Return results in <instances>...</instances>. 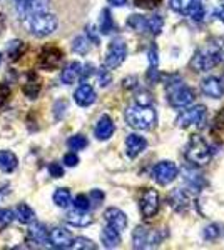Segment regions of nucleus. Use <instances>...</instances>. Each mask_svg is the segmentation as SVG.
Returning <instances> with one entry per match:
<instances>
[{
  "mask_svg": "<svg viewBox=\"0 0 224 250\" xmlns=\"http://www.w3.org/2000/svg\"><path fill=\"white\" fill-rule=\"evenodd\" d=\"M166 88H168V100L174 108H184L193 104L194 90L186 87L179 77H169Z\"/></svg>",
  "mask_w": 224,
  "mask_h": 250,
  "instance_id": "f03ea898",
  "label": "nucleus"
},
{
  "mask_svg": "<svg viewBox=\"0 0 224 250\" xmlns=\"http://www.w3.org/2000/svg\"><path fill=\"white\" fill-rule=\"evenodd\" d=\"M54 204L60 208H66L71 204V192H69V188H57L54 192Z\"/></svg>",
  "mask_w": 224,
  "mask_h": 250,
  "instance_id": "bb28decb",
  "label": "nucleus"
},
{
  "mask_svg": "<svg viewBox=\"0 0 224 250\" xmlns=\"http://www.w3.org/2000/svg\"><path fill=\"white\" fill-rule=\"evenodd\" d=\"M97 245L94 244L92 240L89 239H84V237H79V239H74V242H72V247L71 249H82V250H94Z\"/></svg>",
  "mask_w": 224,
  "mask_h": 250,
  "instance_id": "f704fd0d",
  "label": "nucleus"
},
{
  "mask_svg": "<svg viewBox=\"0 0 224 250\" xmlns=\"http://www.w3.org/2000/svg\"><path fill=\"white\" fill-rule=\"evenodd\" d=\"M159 210V193L154 188H149L142 193L141 199V212L144 219H152Z\"/></svg>",
  "mask_w": 224,
  "mask_h": 250,
  "instance_id": "9b49d317",
  "label": "nucleus"
},
{
  "mask_svg": "<svg viewBox=\"0 0 224 250\" xmlns=\"http://www.w3.org/2000/svg\"><path fill=\"white\" fill-rule=\"evenodd\" d=\"M179 127H189V125H196V127H202L206 122V107L196 105L193 108H187L177 117Z\"/></svg>",
  "mask_w": 224,
  "mask_h": 250,
  "instance_id": "6e6552de",
  "label": "nucleus"
},
{
  "mask_svg": "<svg viewBox=\"0 0 224 250\" xmlns=\"http://www.w3.org/2000/svg\"><path fill=\"white\" fill-rule=\"evenodd\" d=\"M184 175H186V180H187V184L191 185L193 188H201L202 185H204V180L201 179V175L196 172H191V170H184Z\"/></svg>",
  "mask_w": 224,
  "mask_h": 250,
  "instance_id": "473e14b6",
  "label": "nucleus"
},
{
  "mask_svg": "<svg viewBox=\"0 0 224 250\" xmlns=\"http://www.w3.org/2000/svg\"><path fill=\"white\" fill-rule=\"evenodd\" d=\"M213 132H214V134H218V137H219V135L224 137V108H223L221 112H219L218 115H216Z\"/></svg>",
  "mask_w": 224,
  "mask_h": 250,
  "instance_id": "e433bc0d",
  "label": "nucleus"
},
{
  "mask_svg": "<svg viewBox=\"0 0 224 250\" xmlns=\"http://www.w3.org/2000/svg\"><path fill=\"white\" fill-rule=\"evenodd\" d=\"M74 208L79 212H87L91 208V200L85 195H77L74 199Z\"/></svg>",
  "mask_w": 224,
  "mask_h": 250,
  "instance_id": "c9c22d12",
  "label": "nucleus"
},
{
  "mask_svg": "<svg viewBox=\"0 0 224 250\" xmlns=\"http://www.w3.org/2000/svg\"><path fill=\"white\" fill-rule=\"evenodd\" d=\"M49 172H50V175L54 177V179H59V177L64 175V168L60 167L59 164H55V162L49 165Z\"/></svg>",
  "mask_w": 224,
  "mask_h": 250,
  "instance_id": "c03bdc74",
  "label": "nucleus"
},
{
  "mask_svg": "<svg viewBox=\"0 0 224 250\" xmlns=\"http://www.w3.org/2000/svg\"><path fill=\"white\" fill-rule=\"evenodd\" d=\"M15 219H19V222H22V224H32L35 219V213L27 204H20L15 208Z\"/></svg>",
  "mask_w": 224,
  "mask_h": 250,
  "instance_id": "a878e982",
  "label": "nucleus"
},
{
  "mask_svg": "<svg viewBox=\"0 0 224 250\" xmlns=\"http://www.w3.org/2000/svg\"><path fill=\"white\" fill-rule=\"evenodd\" d=\"M104 217H105V222H107L109 227L116 229L117 232L125 230V227H127V217H125V213L119 210V208H116V207L107 208L104 213Z\"/></svg>",
  "mask_w": 224,
  "mask_h": 250,
  "instance_id": "ddd939ff",
  "label": "nucleus"
},
{
  "mask_svg": "<svg viewBox=\"0 0 224 250\" xmlns=\"http://www.w3.org/2000/svg\"><path fill=\"white\" fill-rule=\"evenodd\" d=\"M0 65H2V54H0Z\"/></svg>",
  "mask_w": 224,
  "mask_h": 250,
  "instance_id": "603ef678",
  "label": "nucleus"
},
{
  "mask_svg": "<svg viewBox=\"0 0 224 250\" xmlns=\"http://www.w3.org/2000/svg\"><path fill=\"white\" fill-rule=\"evenodd\" d=\"M9 99H10V87H9V83H2V85H0V108H3V107L7 105Z\"/></svg>",
  "mask_w": 224,
  "mask_h": 250,
  "instance_id": "58836bf2",
  "label": "nucleus"
},
{
  "mask_svg": "<svg viewBox=\"0 0 224 250\" xmlns=\"http://www.w3.org/2000/svg\"><path fill=\"white\" fill-rule=\"evenodd\" d=\"M127 57V45H125L124 40L117 39L111 43L105 55V67L107 68H117L122 65V62Z\"/></svg>",
  "mask_w": 224,
  "mask_h": 250,
  "instance_id": "0eeeda50",
  "label": "nucleus"
},
{
  "mask_svg": "<svg viewBox=\"0 0 224 250\" xmlns=\"http://www.w3.org/2000/svg\"><path fill=\"white\" fill-rule=\"evenodd\" d=\"M100 32L102 34H111L114 30V22H112V17H111V12L109 10H104L102 12V17H100Z\"/></svg>",
  "mask_w": 224,
  "mask_h": 250,
  "instance_id": "2f4dec72",
  "label": "nucleus"
},
{
  "mask_svg": "<svg viewBox=\"0 0 224 250\" xmlns=\"http://www.w3.org/2000/svg\"><path fill=\"white\" fill-rule=\"evenodd\" d=\"M109 3H111L112 7H124L125 3H127V0H109Z\"/></svg>",
  "mask_w": 224,
  "mask_h": 250,
  "instance_id": "3c124183",
  "label": "nucleus"
},
{
  "mask_svg": "<svg viewBox=\"0 0 224 250\" xmlns=\"http://www.w3.org/2000/svg\"><path fill=\"white\" fill-rule=\"evenodd\" d=\"M186 159L191 164L204 165L211 159V147L201 135H193L186 147Z\"/></svg>",
  "mask_w": 224,
  "mask_h": 250,
  "instance_id": "20e7f679",
  "label": "nucleus"
},
{
  "mask_svg": "<svg viewBox=\"0 0 224 250\" xmlns=\"http://www.w3.org/2000/svg\"><path fill=\"white\" fill-rule=\"evenodd\" d=\"M87 139H85L84 135H74V137H71V139L67 140V145H69V148L71 150H84L85 147H87Z\"/></svg>",
  "mask_w": 224,
  "mask_h": 250,
  "instance_id": "c756f323",
  "label": "nucleus"
},
{
  "mask_svg": "<svg viewBox=\"0 0 224 250\" xmlns=\"http://www.w3.org/2000/svg\"><path fill=\"white\" fill-rule=\"evenodd\" d=\"M177 165L169 162V160H164V162H159L156 167H154V179L157 180L161 185H168L173 182L177 177Z\"/></svg>",
  "mask_w": 224,
  "mask_h": 250,
  "instance_id": "9d476101",
  "label": "nucleus"
},
{
  "mask_svg": "<svg viewBox=\"0 0 224 250\" xmlns=\"http://www.w3.org/2000/svg\"><path fill=\"white\" fill-rule=\"evenodd\" d=\"M100 240H102L105 249H116L121 244V232H117L112 227H105L102 233H100Z\"/></svg>",
  "mask_w": 224,
  "mask_h": 250,
  "instance_id": "412c9836",
  "label": "nucleus"
},
{
  "mask_svg": "<svg viewBox=\"0 0 224 250\" xmlns=\"http://www.w3.org/2000/svg\"><path fill=\"white\" fill-rule=\"evenodd\" d=\"M28 237L39 245L49 244V230L46 229V225L39 224V222L30 225V229H28Z\"/></svg>",
  "mask_w": 224,
  "mask_h": 250,
  "instance_id": "6ab92c4d",
  "label": "nucleus"
},
{
  "mask_svg": "<svg viewBox=\"0 0 224 250\" xmlns=\"http://www.w3.org/2000/svg\"><path fill=\"white\" fill-rule=\"evenodd\" d=\"M127 25L136 32H146L148 30V19L142 15H131L127 20Z\"/></svg>",
  "mask_w": 224,
  "mask_h": 250,
  "instance_id": "c85d7f7f",
  "label": "nucleus"
},
{
  "mask_svg": "<svg viewBox=\"0 0 224 250\" xmlns=\"http://www.w3.org/2000/svg\"><path fill=\"white\" fill-rule=\"evenodd\" d=\"M162 25H164V20L161 15H154V17L148 19V30L150 34H159L162 30Z\"/></svg>",
  "mask_w": 224,
  "mask_h": 250,
  "instance_id": "72a5a7b5",
  "label": "nucleus"
},
{
  "mask_svg": "<svg viewBox=\"0 0 224 250\" xmlns=\"http://www.w3.org/2000/svg\"><path fill=\"white\" fill-rule=\"evenodd\" d=\"M91 197L94 200H97V202H100V200L104 199V193L100 192V190H92V193H91Z\"/></svg>",
  "mask_w": 224,
  "mask_h": 250,
  "instance_id": "8fccbe9b",
  "label": "nucleus"
},
{
  "mask_svg": "<svg viewBox=\"0 0 224 250\" xmlns=\"http://www.w3.org/2000/svg\"><path fill=\"white\" fill-rule=\"evenodd\" d=\"M187 14H189V17L193 20L199 22V20H202V17H204V7H202L201 2H193L189 9H187Z\"/></svg>",
  "mask_w": 224,
  "mask_h": 250,
  "instance_id": "7c9ffc66",
  "label": "nucleus"
},
{
  "mask_svg": "<svg viewBox=\"0 0 224 250\" xmlns=\"http://www.w3.org/2000/svg\"><path fill=\"white\" fill-rule=\"evenodd\" d=\"M219 235H221V230H219L218 225L211 224V225H207V227L204 229V237L207 240H214V239H218Z\"/></svg>",
  "mask_w": 224,
  "mask_h": 250,
  "instance_id": "a19ab883",
  "label": "nucleus"
},
{
  "mask_svg": "<svg viewBox=\"0 0 224 250\" xmlns=\"http://www.w3.org/2000/svg\"><path fill=\"white\" fill-rule=\"evenodd\" d=\"M201 88L207 97H211V99H219V97L224 94L223 82L216 77H207V79L202 80Z\"/></svg>",
  "mask_w": 224,
  "mask_h": 250,
  "instance_id": "dca6fc26",
  "label": "nucleus"
},
{
  "mask_svg": "<svg viewBox=\"0 0 224 250\" xmlns=\"http://www.w3.org/2000/svg\"><path fill=\"white\" fill-rule=\"evenodd\" d=\"M148 80H149V82H152V83H156L157 80H159V72H157V67H152V65H150L149 72H148Z\"/></svg>",
  "mask_w": 224,
  "mask_h": 250,
  "instance_id": "de8ad7c7",
  "label": "nucleus"
},
{
  "mask_svg": "<svg viewBox=\"0 0 224 250\" xmlns=\"http://www.w3.org/2000/svg\"><path fill=\"white\" fill-rule=\"evenodd\" d=\"M114 122H112V119L109 115H102L99 119V122H97L96 125V137L99 140H107V139H111L112 134H114Z\"/></svg>",
  "mask_w": 224,
  "mask_h": 250,
  "instance_id": "f3484780",
  "label": "nucleus"
},
{
  "mask_svg": "<svg viewBox=\"0 0 224 250\" xmlns=\"http://www.w3.org/2000/svg\"><path fill=\"white\" fill-rule=\"evenodd\" d=\"M162 235L157 230L148 227H137L132 233V242H134V249H150L156 247L161 242Z\"/></svg>",
  "mask_w": 224,
  "mask_h": 250,
  "instance_id": "423d86ee",
  "label": "nucleus"
},
{
  "mask_svg": "<svg viewBox=\"0 0 224 250\" xmlns=\"http://www.w3.org/2000/svg\"><path fill=\"white\" fill-rule=\"evenodd\" d=\"M72 242H74V237L66 229L57 227L49 232V245L54 249H71Z\"/></svg>",
  "mask_w": 224,
  "mask_h": 250,
  "instance_id": "f8f14e48",
  "label": "nucleus"
},
{
  "mask_svg": "<svg viewBox=\"0 0 224 250\" xmlns=\"http://www.w3.org/2000/svg\"><path fill=\"white\" fill-rule=\"evenodd\" d=\"M221 82H223V87H224V77H223V80H221Z\"/></svg>",
  "mask_w": 224,
  "mask_h": 250,
  "instance_id": "864d4df0",
  "label": "nucleus"
},
{
  "mask_svg": "<svg viewBox=\"0 0 224 250\" xmlns=\"http://www.w3.org/2000/svg\"><path fill=\"white\" fill-rule=\"evenodd\" d=\"M25 50H27V45L22 40H10V42L7 43V55H9L12 60L20 59Z\"/></svg>",
  "mask_w": 224,
  "mask_h": 250,
  "instance_id": "393cba45",
  "label": "nucleus"
},
{
  "mask_svg": "<svg viewBox=\"0 0 224 250\" xmlns=\"http://www.w3.org/2000/svg\"><path fill=\"white\" fill-rule=\"evenodd\" d=\"M62 50L57 47H44L42 52H40L39 55V65L40 68H44V70H54L60 65V62H62Z\"/></svg>",
  "mask_w": 224,
  "mask_h": 250,
  "instance_id": "1a4fd4ad",
  "label": "nucleus"
},
{
  "mask_svg": "<svg viewBox=\"0 0 224 250\" xmlns=\"http://www.w3.org/2000/svg\"><path fill=\"white\" fill-rule=\"evenodd\" d=\"M40 80L37 79V75H35V72H30L28 74V80L25 82V85H24V94H25L28 99H37L39 92H40Z\"/></svg>",
  "mask_w": 224,
  "mask_h": 250,
  "instance_id": "5701e85b",
  "label": "nucleus"
},
{
  "mask_svg": "<svg viewBox=\"0 0 224 250\" xmlns=\"http://www.w3.org/2000/svg\"><path fill=\"white\" fill-rule=\"evenodd\" d=\"M79 164V157L75 154H66L64 155V165H67V167H75V165Z\"/></svg>",
  "mask_w": 224,
  "mask_h": 250,
  "instance_id": "a18cd8bd",
  "label": "nucleus"
},
{
  "mask_svg": "<svg viewBox=\"0 0 224 250\" xmlns=\"http://www.w3.org/2000/svg\"><path fill=\"white\" fill-rule=\"evenodd\" d=\"M17 164H19V159L15 154H12L9 150H2L0 152V170L5 172V173H10L17 168Z\"/></svg>",
  "mask_w": 224,
  "mask_h": 250,
  "instance_id": "4be33fe9",
  "label": "nucleus"
},
{
  "mask_svg": "<svg viewBox=\"0 0 224 250\" xmlns=\"http://www.w3.org/2000/svg\"><path fill=\"white\" fill-rule=\"evenodd\" d=\"M125 122L131 125L132 128L137 130H150L156 127L157 115L152 105H146V104H134L125 110Z\"/></svg>",
  "mask_w": 224,
  "mask_h": 250,
  "instance_id": "f257e3e1",
  "label": "nucleus"
},
{
  "mask_svg": "<svg viewBox=\"0 0 224 250\" xmlns=\"http://www.w3.org/2000/svg\"><path fill=\"white\" fill-rule=\"evenodd\" d=\"M89 48H91V40H89V37H85V35H79L72 42V50L77 52V54H82V55L87 54Z\"/></svg>",
  "mask_w": 224,
  "mask_h": 250,
  "instance_id": "cd10ccee",
  "label": "nucleus"
},
{
  "mask_svg": "<svg viewBox=\"0 0 224 250\" xmlns=\"http://www.w3.org/2000/svg\"><path fill=\"white\" fill-rule=\"evenodd\" d=\"M146 147H148L146 139L137 134H131V135H127V139H125V152H127V155L131 157V159L139 157L142 152L146 150Z\"/></svg>",
  "mask_w": 224,
  "mask_h": 250,
  "instance_id": "4468645a",
  "label": "nucleus"
},
{
  "mask_svg": "<svg viewBox=\"0 0 224 250\" xmlns=\"http://www.w3.org/2000/svg\"><path fill=\"white\" fill-rule=\"evenodd\" d=\"M66 222L71 225H74V227H87V225L92 224V217L89 215L87 212L72 210V212H67Z\"/></svg>",
  "mask_w": 224,
  "mask_h": 250,
  "instance_id": "aec40b11",
  "label": "nucleus"
},
{
  "mask_svg": "<svg viewBox=\"0 0 224 250\" xmlns=\"http://www.w3.org/2000/svg\"><path fill=\"white\" fill-rule=\"evenodd\" d=\"M97 77H99V83L102 87L109 85V82H111V75H109V72L105 70V68H99V72H97Z\"/></svg>",
  "mask_w": 224,
  "mask_h": 250,
  "instance_id": "79ce46f5",
  "label": "nucleus"
},
{
  "mask_svg": "<svg viewBox=\"0 0 224 250\" xmlns=\"http://www.w3.org/2000/svg\"><path fill=\"white\" fill-rule=\"evenodd\" d=\"M169 202L174 208H176V210H184L187 205H189V195H187L184 190H179V188H176V190L171 193Z\"/></svg>",
  "mask_w": 224,
  "mask_h": 250,
  "instance_id": "b1692460",
  "label": "nucleus"
},
{
  "mask_svg": "<svg viewBox=\"0 0 224 250\" xmlns=\"http://www.w3.org/2000/svg\"><path fill=\"white\" fill-rule=\"evenodd\" d=\"M15 219V212L10 208H0V225H7Z\"/></svg>",
  "mask_w": 224,
  "mask_h": 250,
  "instance_id": "ea45409f",
  "label": "nucleus"
},
{
  "mask_svg": "<svg viewBox=\"0 0 224 250\" xmlns=\"http://www.w3.org/2000/svg\"><path fill=\"white\" fill-rule=\"evenodd\" d=\"M221 62H223L221 50H218V48H202V50H198L196 55L191 60V67L196 72H204L216 67Z\"/></svg>",
  "mask_w": 224,
  "mask_h": 250,
  "instance_id": "39448f33",
  "label": "nucleus"
},
{
  "mask_svg": "<svg viewBox=\"0 0 224 250\" xmlns=\"http://www.w3.org/2000/svg\"><path fill=\"white\" fill-rule=\"evenodd\" d=\"M28 25H30V30L35 37H47L57 30L59 20L54 14H49L46 10H37L28 20Z\"/></svg>",
  "mask_w": 224,
  "mask_h": 250,
  "instance_id": "7ed1b4c3",
  "label": "nucleus"
},
{
  "mask_svg": "<svg viewBox=\"0 0 224 250\" xmlns=\"http://www.w3.org/2000/svg\"><path fill=\"white\" fill-rule=\"evenodd\" d=\"M191 3H193V0H171V9L184 14L191 7Z\"/></svg>",
  "mask_w": 224,
  "mask_h": 250,
  "instance_id": "4c0bfd02",
  "label": "nucleus"
},
{
  "mask_svg": "<svg viewBox=\"0 0 224 250\" xmlns=\"http://www.w3.org/2000/svg\"><path fill=\"white\" fill-rule=\"evenodd\" d=\"M74 100H75L77 105H80V107H89V105H92V104L96 102V92H94V88H92L91 85L84 83V85H80V87L75 90Z\"/></svg>",
  "mask_w": 224,
  "mask_h": 250,
  "instance_id": "2eb2a0df",
  "label": "nucleus"
},
{
  "mask_svg": "<svg viewBox=\"0 0 224 250\" xmlns=\"http://www.w3.org/2000/svg\"><path fill=\"white\" fill-rule=\"evenodd\" d=\"M149 62H150V65H152V67H157V50H156V47H152L149 50Z\"/></svg>",
  "mask_w": 224,
  "mask_h": 250,
  "instance_id": "09e8293b",
  "label": "nucleus"
},
{
  "mask_svg": "<svg viewBox=\"0 0 224 250\" xmlns=\"http://www.w3.org/2000/svg\"><path fill=\"white\" fill-rule=\"evenodd\" d=\"M161 3V0H136V5L142 7V9H152V7H157Z\"/></svg>",
  "mask_w": 224,
  "mask_h": 250,
  "instance_id": "37998d69",
  "label": "nucleus"
},
{
  "mask_svg": "<svg viewBox=\"0 0 224 250\" xmlns=\"http://www.w3.org/2000/svg\"><path fill=\"white\" fill-rule=\"evenodd\" d=\"M80 74H82V65H80L79 62H71L62 70L60 80H62V83H66V85H71V83H74L75 80L80 77Z\"/></svg>",
  "mask_w": 224,
  "mask_h": 250,
  "instance_id": "a211bd4d",
  "label": "nucleus"
},
{
  "mask_svg": "<svg viewBox=\"0 0 224 250\" xmlns=\"http://www.w3.org/2000/svg\"><path fill=\"white\" fill-rule=\"evenodd\" d=\"M17 5L20 12H25L34 7V0H17Z\"/></svg>",
  "mask_w": 224,
  "mask_h": 250,
  "instance_id": "49530a36",
  "label": "nucleus"
}]
</instances>
